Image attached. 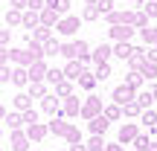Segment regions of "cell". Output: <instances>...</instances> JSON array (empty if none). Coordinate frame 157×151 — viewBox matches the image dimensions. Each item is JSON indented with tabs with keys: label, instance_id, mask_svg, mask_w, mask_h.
I'll use <instances>...</instances> for the list:
<instances>
[{
	"label": "cell",
	"instance_id": "9a60e30c",
	"mask_svg": "<svg viewBox=\"0 0 157 151\" xmlns=\"http://www.w3.org/2000/svg\"><path fill=\"white\" fill-rule=\"evenodd\" d=\"M140 122L148 128V134H157V111H151V108H146V111L140 113Z\"/></svg>",
	"mask_w": 157,
	"mask_h": 151
},
{
	"label": "cell",
	"instance_id": "83f0119b",
	"mask_svg": "<svg viewBox=\"0 0 157 151\" xmlns=\"http://www.w3.org/2000/svg\"><path fill=\"white\" fill-rule=\"evenodd\" d=\"M151 102H154V96H151V87H148V90H140V93H137V105H140L143 111H146V108H151Z\"/></svg>",
	"mask_w": 157,
	"mask_h": 151
},
{
	"label": "cell",
	"instance_id": "816d5d0a",
	"mask_svg": "<svg viewBox=\"0 0 157 151\" xmlns=\"http://www.w3.org/2000/svg\"><path fill=\"white\" fill-rule=\"evenodd\" d=\"M0 64H9V47H0Z\"/></svg>",
	"mask_w": 157,
	"mask_h": 151
},
{
	"label": "cell",
	"instance_id": "ee69618b",
	"mask_svg": "<svg viewBox=\"0 0 157 151\" xmlns=\"http://www.w3.org/2000/svg\"><path fill=\"white\" fill-rule=\"evenodd\" d=\"M21 116H23V125H32V122H38V111H35V108H29V111H23Z\"/></svg>",
	"mask_w": 157,
	"mask_h": 151
},
{
	"label": "cell",
	"instance_id": "e0dca14e",
	"mask_svg": "<svg viewBox=\"0 0 157 151\" xmlns=\"http://www.w3.org/2000/svg\"><path fill=\"white\" fill-rule=\"evenodd\" d=\"M50 38H52V29L50 26H35L32 32H29V41H38V44H47Z\"/></svg>",
	"mask_w": 157,
	"mask_h": 151
},
{
	"label": "cell",
	"instance_id": "6f0895ef",
	"mask_svg": "<svg viewBox=\"0 0 157 151\" xmlns=\"http://www.w3.org/2000/svg\"><path fill=\"white\" fill-rule=\"evenodd\" d=\"M151 96H154V102H157V84H151Z\"/></svg>",
	"mask_w": 157,
	"mask_h": 151
},
{
	"label": "cell",
	"instance_id": "f546056e",
	"mask_svg": "<svg viewBox=\"0 0 157 151\" xmlns=\"http://www.w3.org/2000/svg\"><path fill=\"white\" fill-rule=\"evenodd\" d=\"M29 96H32V99H44L47 96V84L44 81H32L29 84Z\"/></svg>",
	"mask_w": 157,
	"mask_h": 151
},
{
	"label": "cell",
	"instance_id": "e7e4bbea",
	"mask_svg": "<svg viewBox=\"0 0 157 151\" xmlns=\"http://www.w3.org/2000/svg\"><path fill=\"white\" fill-rule=\"evenodd\" d=\"M146 3H148V0H146Z\"/></svg>",
	"mask_w": 157,
	"mask_h": 151
},
{
	"label": "cell",
	"instance_id": "c3c4849f",
	"mask_svg": "<svg viewBox=\"0 0 157 151\" xmlns=\"http://www.w3.org/2000/svg\"><path fill=\"white\" fill-rule=\"evenodd\" d=\"M3 81H12V70H9V64H0V84Z\"/></svg>",
	"mask_w": 157,
	"mask_h": 151
},
{
	"label": "cell",
	"instance_id": "be15d7a7",
	"mask_svg": "<svg viewBox=\"0 0 157 151\" xmlns=\"http://www.w3.org/2000/svg\"><path fill=\"white\" fill-rule=\"evenodd\" d=\"M131 151H137V148H131Z\"/></svg>",
	"mask_w": 157,
	"mask_h": 151
},
{
	"label": "cell",
	"instance_id": "5bb4252c",
	"mask_svg": "<svg viewBox=\"0 0 157 151\" xmlns=\"http://www.w3.org/2000/svg\"><path fill=\"white\" fill-rule=\"evenodd\" d=\"M111 55H113V44H99V47H96L93 52H90V58H93L96 64H105V61H108Z\"/></svg>",
	"mask_w": 157,
	"mask_h": 151
},
{
	"label": "cell",
	"instance_id": "7bdbcfd3",
	"mask_svg": "<svg viewBox=\"0 0 157 151\" xmlns=\"http://www.w3.org/2000/svg\"><path fill=\"white\" fill-rule=\"evenodd\" d=\"M148 26V15H146V12H137V15H134V29H146Z\"/></svg>",
	"mask_w": 157,
	"mask_h": 151
},
{
	"label": "cell",
	"instance_id": "ac0fdd59",
	"mask_svg": "<svg viewBox=\"0 0 157 151\" xmlns=\"http://www.w3.org/2000/svg\"><path fill=\"white\" fill-rule=\"evenodd\" d=\"M47 128H50V134L64 137V134H67V128H70V122H64V116H52V122L47 125Z\"/></svg>",
	"mask_w": 157,
	"mask_h": 151
},
{
	"label": "cell",
	"instance_id": "4fadbf2b",
	"mask_svg": "<svg viewBox=\"0 0 157 151\" xmlns=\"http://www.w3.org/2000/svg\"><path fill=\"white\" fill-rule=\"evenodd\" d=\"M47 134H50V128H47L44 122H32V125H26V137H29V140H35V142H41Z\"/></svg>",
	"mask_w": 157,
	"mask_h": 151
},
{
	"label": "cell",
	"instance_id": "d590c367",
	"mask_svg": "<svg viewBox=\"0 0 157 151\" xmlns=\"http://www.w3.org/2000/svg\"><path fill=\"white\" fill-rule=\"evenodd\" d=\"M140 113H143V108L137 105V99L128 102V105H122V116H137V119H140Z\"/></svg>",
	"mask_w": 157,
	"mask_h": 151
},
{
	"label": "cell",
	"instance_id": "d6a6232c",
	"mask_svg": "<svg viewBox=\"0 0 157 151\" xmlns=\"http://www.w3.org/2000/svg\"><path fill=\"white\" fill-rule=\"evenodd\" d=\"M105 21L111 23V26H117V23H125V12H122V9H111V12L105 15Z\"/></svg>",
	"mask_w": 157,
	"mask_h": 151
},
{
	"label": "cell",
	"instance_id": "277c9868",
	"mask_svg": "<svg viewBox=\"0 0 157 151\" xmlns=\"http://www.w3.org/2000/svg\"><path fill=\"white\" fill-rule=\"evenodd\" d=\"M29 137H26V131L23 128H17V131H12L9 134V145H12V151H29Z\"/></svg>",
	"mask_w": 157,
	"mask_h": 151
},
{
	"label": "cell",
	"instance_id": "f6af8a7d",
	"mask_svg": "<svg viewBox=\"0 0 157 151\" xmlns=\"http://www.w3.org/2000/svg\"><path fill=\"white\" fill-rule=\"evenodd\" d=\"M143 12L148 15V21H151V17H157V0H148V3H143Z\"/></svg>",
	"mask_w": 157,
	"mask_h": 151
},
{
	"label": "cell",
	"instance_id": "11a10c76",
	"mask_svg": "<svg viewBox=\"0 0 157 151\" xmlns=\"http://www.w3.org/2000/svg\"><path fill=\"white\" fill-rule=\"evenodd\" d=\"M105 151H125V145H119V142H111V145H108Z\"/></svg>",
	"mask_w": 157,
	"mask_h": 151
},
{
	"label": "cell",
	"instance_id": "cb8c5ba5",
	"mask_svg": "<svg viewBox=\"0 0 157 151\" xmlns=\"http://www.w3.org/2000/svg\"><path fill=\"white\" fill-rule=\"evenodd\" d=\"M3 122L9 125V131H17V128L23 125V116H21V111H15V113H6V116H3Z\"/></svg>",
	"mask_w": 157,
	"mask_h": 151
},
{
	"label": "cell",
	"instance_id": "6da1fadb",
	"mask_svg": "<svg viewBox=\"0 0 157 151\" xmlns=\"http://www.w3.org/2000/svg\"><path fill=\"white\" fill-rule=\"evenodd\" d=\"M111 99H113V105H128V102H134L137 99V90L134 87H128V84H117L113 87V93H111Z\"/></svg>",
	"mask_w": 157,
	"mask_h": 151
},
{
	"label": "cell",
	"instance_id": "60d3db41",
	"mask_svg": "<svg viewBox=\"0 0 157 151\" xmlns=\"http://www.w3.org/2000/svg\"><path fill=\"white\" fill-rule=\"evenodd\" d=\"M56 52H61V44H58L56 38H50V41L44 44V55H56Z\"/></svg>",
	"mask_w": 157,
	"mask_h": 151
},
{
	"label": "cell",
	"instance_id": "94428289",
	"mask_svg": "<svg viewBox=\"0 0 157 151\" xmlns=\"http://www.w3.org/2000/svg\"><path fill=\"white\" fill-rule=\"evenodd\" d=\"M96 3H99V0H87V6H96Z\"/></svg>",
	"mask_w": 157,
	"mask_h": 151
},
{
	"label": "cell",
	"instance_id": "52a82bcc",
	"mask_svg": "<svg viewBox=\"0 0 157 151\" xmlns=\"http://www.w3.org/2000/svg\"><path fill=\"white\" fill-rule=\"evenodd\" d=\"M41 111L50 113V116H61V102L56 99V93H47L44 99H41Z\"/></svg>",
	"mask_w": 157,
	"mask_h": 151
},
{
	"label": "cell",
	"instance_id": "4316f807",
	"mask_svg": "<svg viewBox=\"0 0 157 151\" xmlns=\"http://www.w3.org/2000/svg\"><path fill=\"white\" fill-rule=\"evenodd\" d=\"M96 84H99V81H96V76H93V73H87V70H84V73L78 76V87H84V90H93Z\"/></svg>",
	"mask_w": 157,
	"mask_h": 151
},
{
	"label": "cell",
	"instance_id": "3957f363",
	"mask_svg": "<svg viewBox=\"0 0 157 151\" xmlns=\"http://www.w3.org/2000/svg\"><path fill=\"white\" fill-rule=\"evenodd\" d=\"M134 32H137V29L128 26V23H117V26L108 29V35H111L113 44H117V41H131V38H134Z\"/></svg>",
	"mask_w": 157,
	"mask_h": 151
},
{
	"label": "cell",
	"instance_id": "f1b7e54d",
	"mask_svg": "<svg viewBox=\"0 0 157 151\" xmlns=\"http://www.w3.org/2000/svg\"><path fill=\"white\" fill-rule=\"evenodd\" d=\"M56 96H61V99H67V96H73V84H70L67 78H61V81L56 84Z\"/></svg>",
	"mask_w": 157,
	"mask_h": 151
},
{
	"label": "cell",
	"instance_id": "03108f58",
	"mask_svg": "<svg viewBox=\"0 0 157 151\" xmlns=\"http://www.w3.org/2000/svg\"><path fill=\"white\" fill-rule=\"evenodd\" d=\"M0 151H3V148H0Z\"/></svg>",
	"mask_w": 157,
	"mask_h": 151
},
{
	"label": "cell",
	"instance_id": "d4e9b609",
	"mask_svg": "<svg viewBox=\"0 0 157 151\" xmlns=\"http://www.w3.org/2000/svg\"><path fill=\"white\" fill-rule=\"evenodd\" d=\"M140 35H143V41H146V47H157V26L140 29Z\"/></svg>",
	"mask_w": 157,
	"mask_h": 151
},
{
	"label": "cell",
	"instance_id": "7dc6e473",
	"mask_svg": "<svg viewBox=\"0 0 157 151\" xmlns=\"http://www.w3.org/2000/svg\"><path fill=\"white\" fill-rule=\"evenodd\" d=\"M96 9H99V15H108V12L113 9V0H99V3H96Z\"/></svg>",
	"mask_w": 157,
	"mask_h": 151
},
{
	"label": "cell",
	"instance_id": "ab89813d",
	"mask_svg": "<svg viewBox=\"0 0 157 151\" xmlns=\"http://www.w3.org/2000/svg\"><path fill=\"white\" fill-rule=\"evenodd\" d=\"M148 142H151V140H148V134H137V140L131 142V145H134L137 151H148Z\"/></svg>",
	"mask_w": 157,
	"mask_h": 151
},
{
	"label": "cell",
	"instance_id": "680465c9",
	"mask_svg": "<svg viewBox=\"0 0 157 151\" xmlns=\"http://www.w3.org/2000/svg\"><path fill=\"white\" fill-rule=\"evenodd\" d=\"M3 116H6V108H3V105H0V122H3Z\"/></svg>",
	"mask_w": 157,
	"mask_h": 151
},
{
	"label": "cell",
	"instance_id": "9c48e42d",
	"mask_svg": "<svg viewBox=\"0 0 157 151\" xmlns=\"http://www.w3.org/2000/svg\"><path fill=\"white\" fill-rule=\"evenodd\" d=\"M9 61L15 67H29L32 64V55H29V50H9Z\"/></svg>",
	"mask_w": 157,
	"mask_h": 151
},
{
	"label": "cell",
	"instance_id": "603a6c76",
	"mask_svg": "<svg viewBox=\"0 0 157 151\" xmlns=\"http://www.w3.org/2000/svg\"><path fill=\"white\" fill-rule=\"evenodd\" d=\"M44 6H47V9H56L61 17L70 12V0H44Z\"/></svg>",
	"mask_w": 157,
	"mask_h": 151
},
{
	"label": "cell",
	"instance_id": "e575fe53",
	"mask_svg": "<svg viewBox=\"0 0 157 151\" xmlns=\"http://www.w3.org/2000/svg\"><path fill=\"white\" fill-rule=\"evenodd\" d=\"M93 76H96V81H105V78H111V64H96V70H93Z\"/></svg>",
	"mask_w": 157,
	"mask_h": 151
},
{
	"label": "cell",
	"instance_id": "f5cc1de1",
	"mask_svg": "<svg viewBox=\"0 0 157 151\" xmlns=\"http://www.w3.org/2000/svg\"><path fill=\"white\" fill-rule=\"evenodd\" d=\"M9 6H12V9H26V0H9Z\"/></svg>",
	"mask_w": 157,
	"mask_h": 151
},
{
	"label": "cell",
	"instance_id": "8992f818",
	"mask_svg": "<svg viewBox=\"0 0 157 151\" xmlns=\"http://www.w3.org/2000/svg\"><path fill=\"white\" fill-rule=\"evenodd\" d=\"M137 134H140L137 122H122L119 125V145H131V142L137 140Z\"/></svg>",
	"mask_w": 157,
	"mask_h": 151
},
{
	"label": "cell",
	"instance_id": "6125c7cd",
	"mask_svg": "<svg viewBox=\"0 0 157 151\" xmlns=\"http://www.w3.org/2000/svg\"><path fill=\"white\" fill-rule=\"evenodd\" d=\"M0 137H3V125H0Z\"/></svg>",
	"mask_w": 157,
	"mask_h": 151
},
{
	"label": "cell",
	"instance_id": "f35d334b",
	"mask_svg": "<svg viewBox=\"0 0 157 151\" xmlns=\"http://www.w3.org/2000/svg\"><path fill=\"white\" fill-rule=\"evenodd\" d=\"M47 81H52V84H58V81H61V78H64V70H58V67H50V70H47Z\"/></svg>",
	"mask_w": 157,
	"mask_h": 151
},
{
	"label": "cell",
	"instance_id": "4dcf8cb0",
	"mask_svg": "<svg viewBox=\"0 0 157 151\" xmlns=\"http://www.w3.org/2000/svg\"><path fill=\"white\" fill-rule=\"evenodd\" d=\"M21 21H23V12H21V9H12V6H9V9H6V23H9V26H17Z\"/></svg>",
	"mask_w": 157,
	"mask_h": 151
},
{
	"label": "cell",
	"instance_id": "681fc988",
	"mask_svg": "<svg viewBox=\"0 0 157 151\" xmlns=\"http://www.w3.org/2000/svg\"><path fill=\"white\" fill-rule=\"evenodd\" d=\"M9 38H12V29H0V47H9Z\"/></svg>",
	"mask_w": 157,
	"mask_h": 151
},
{
	"label": "cell",
	"instance_id": "2e32d148",
	"mask_svg": "<svg viewBox=\"0 0 157 151\" xmlns=\"http://www.w3.org/2000/svg\"><path fill=\"white\" fill-rule=\"evenodd\" d=\"M113 55L122 58V61H128V58L134 55V47H131V41H117V44H113Z\"/></svg>",
	"mask_w": 157,
	"mask_h": 151
},
{
	"label": "cell",
	"instance_id": "bcb514c9",
	"mask_svg": "<svg viewBox=\"0 0 157 151\" xmlns=\"http://www.w3.org/2000/svg\"><path fill=\"white\" fill-rule=\"evenodd\" d=\"M96 17H99V9H96V6H87V9L82 12V21H96Z\"/></svg>",
	"mask_w": 157,
	"mask_h": 151
},
{
	"label": "cell",
	"instance_id": "db71d44e",
	"mask_svg": "<svg viewBox=\"0 0 157 151\" xmlns=\"http://www.w3.org/2000/svg\"><path fill=\"white\" fill-rule=\"evenodd\" d=\"M146 55H148V61H154V64H157V47H148Z\"/></svg>",
	"mask_w": 157,
	"mask_h": 151
},
{
	"label": "cell",
	"instance_id": "f907efd6",
	"mask_svg": "<svg viewBox=\"0 0 157 151\" xmlns=\"http://www.w3.org/2000/svg\"><path fill=\"white\" fill-rule=\"evenodd\" d=\"M26 9H32V12H41V9H44V0H26Z\"/></svg>",
	"mask_w": 157,
	"mask_h": 151
},
{
	"label": "cell",
	"instance_id": "44dd1931",
	"mask_svg": "<svg viewBox=\"0 0 157 151\" xmlns=\"http://www.w3.org/2000/svg\"><path fill=\"white\" fill-rule=\"evenodd\" d=\"M12 84H17V87L29 84V70L26 67H15V70H12Z\"/></svg>",
	"mask_w": 157,
	"mask_h": 151
},
{
	"label": "cell",
	"instance_id": "836d02e7",
	"mask_svg": "<svg viewBox=\"0 0 157 151\" xmlns=\"http://www.w3.org/2000/svg\"><path fill=\"white\" fill-rule=\"evenodd\" d=\"M105 148H108V142L102 140L99 134H93V137L87 140V151H105Z\"/></svg>",
	"mask_w": 157,
	"mask_h": 151
},
{
	"label": "cell",
	"instance_id": "5b68a950",
	"mask_svg": "<svg viewBox=\"0 0 157 151\" xmlns=\"http://www.w3.org/2000/svg\"><path fill=\"white\" fill-rule=\"evenodd\" d=\"M78 23H82V21H78L76 15H64L61 21L56 23V32H61V35H76V32H78Z\"/></svg>",
	"mask_w": 157,
	"mask_h": 151
},
{
	"label": "cell",
	"instance_id": "484cf974",
	"mask_svg": "<svg viewBox=\"0 0 157 151\" xmlns=\"http://www.w3.org/2000/svg\"><path fill=\"white\" fill-rule=\"evenodd\" d=\"M15 108H17V111H29V108H32V96H29V93H17L15 96Z\"/></svg>",
	"mask_w": 157,
	"mask_h": 151
},
{
	"label": "cell",
	"instance_id": "8fae6325",
	"mask_svg": "<svg viewBox=\"0 0 157 151\" xmlns=\"http://www.w3.org/2000/svg\"><path fill=\"white\" fill-rule=\"evenodd\" d=\"M84 73V64L78 61V58H73V61H67V67H64V78L67 81H78V76Z\"/></svg>",
	"mask_w": 157,
	"mask_h": 151
},
{
	"label": "cell",
	"instance_id": "ffe728a7",
	"mask_svg": "<svg viewBox=\"0 0 157 151\" xmlns=\"http://www.w3.org/2000/svg\"><path fill=\"white\" fill-rule=\"evenodd\" d=\"M21 26H23V29H35V26H41V17H38V12L26 9V12H23V21H21Z\"/></svg>",
	"mask_w": 157,
	"mask_h": 151
},
{
	"label": "cell",
	"instance_id": "d6986e66",
	"mask_svg": "<svg viewBox=\"0 0 157 151\" xmlns=\"http://www.w3.org/2000/svg\"><path fill=\"white\" fill-rule=\"evenodd\" d=\"M87 122H90V134H99V137L105 134V131H108V125H111L105 116H102V113H99V116H93V119H87Z\"/></svg>",
	"mask_w": 157,
	"mask_h": 151
},
{
	"label": "cell",
	"instance_id": "9f6ffc18",
	"mask_svg": "<svg viewBox=\"0 0 157 151\" xmlns=\"http://www.w3.org/2000/svg\"><path fill=\"white\" fill-rule=\"evenodd\" d=\"M70 151H87V145H82V142H78V145H70Z\"/></svg>",
	"mask_w": 157,
	"mask_h": 151
},
{
	"label": "cell",
	"instance_id": "7402d4cb",
	"mask_svg": "<svg viewBox=\"0 0 157 151\" xmlns=\"http://www.w3.org/2000/svg\"><path fill=\"white\" fill-rule=\"evenodd\" d=\"M102 116H105L108 122H117V119H122V108L119 105H105L102 108Z\"/></svg>",
	"mask_w": 157,
	"mask_h": 151
},
{
	"label": "cell",
	"instance_id": "b9f144b4",
	"mask_svg": "<svg viewBox=\"0 0 157 151\" xmlns=\"http://www.w3.org/2000/svg\"><path fill=\"white\" fill-rule=\"evenodd\" d=\"M61 55L67 58V61H73V58H76V41H70V44H61Z\"/></svg>",
	"mask_w": 157,
	"mask_h": 151
},
{
	"label": "cell",
	"instance_id": "7c38bea8",
	"mask_svg": "<svg viewBox=\"0 0 157 151\" xmlns=\"http://www.w3.org/2000/svg\"><path fill=\"white\" fill-rule=\"evenodd\" d=\"M38 17H41V26H50V29H56V23L61 21V15H58L56 9H47V6L38 12Z\"/></svg>",
	"mask_w": 157,
	"mask_h": 151
},
{
	"label": "cell",
	"instance_id": "ba28073f",
	"mask_svg": "<svg viewBox=\"0 0 157 151\" xmlns=\"http://www.w3.org/2000/svg\"><path fill=\"white\" fill-rule=\"evenodd\" d=\"M26 70H29V81H44V76H47V70H50V67H47V61L41 58V61H32Z\"/></svg>",
	"mask_w": 157,
	"mask_h": 151
},
{
	"label": "cell",
	"instance_id": "91938a15",
	"mask_svg": "<svg viewBox=\"0 0 157 151\" xmlns=\"http://www.w3.org/2000/svg\"><path fill=\"white\" fill-rule=\"evenodd\" d=\"M131 3H137V6H143V3H146V0H131Z\"/></svg>",
	"mask_w": 157,
	"mask_h": 151
},
{
	"label": "cell",
	"instance_id": "1f68e13d",
	"mask_svg": "<svg viewBox=\"0 0 157 151\" xmlns=\"http://www.w3.org/2000/svg\"><path fill=\"white\" fill-rule=\"evenodd\" d=\"M143 81H146V78H143V73H140V70H131V73L125 76V84H128V87H134V90L140 87Z\"/></svg>",
	"mask_w": 157,
	"mask_h": 151
},
{
	"label": "cell",
	"instance_id": "30bf717a",
	"mask_svg": "<svg viewBox=\"0 0 157 151\" xmlns=\"http://www.w3.org/2000/svg\"><path fill=\"white\" fill-rule=\"evenodd\" d=\"M82 113V102H78V96H67L61 105V116H78Z\"/></svg>",
	"mask_w": 157,
	"mask_h": 151
},
{
	"label": "cell",
	"instance_id": "7a4b0ae2",
	"mask_svg": "<svg viewBox=\"0 0 157 151\" xmlns=\"http://www.w3.org/2000/svg\"><path fill=\"white\" fill-rule=\"evenodd\" d=\"M102 108H105V105H102L99 96H87V99L82 102V116L84 119H93V116H99V113H102Z\"/></svg>",
	"mask_w": 157,
	"mask_h": 151
},
{
	"label": "cell",
	"instance_id": "74e56055",
	"mask_svg": "<svg viewBox=\"0 0 157 151\" xmlns=\"http://www.w3.org/2000/svg\"><path fill=\"white\" fill-rule=\"evenodd\" d=\"M140 73H143V78L154 81V76H157V64H154V61H146V64L140 67Z\"/></svg>",
	"mask_w": 157,
	"mask_h": 151
},
{
	"label": "cell",
	"instance_id": "8d00e7d4",
	"mask_svg": "<svg viewBox=\"0 0 157 151\" xmlns=\"http://www.w3.org/2000/svg\"><path fill=\"white\" fill-rule=\"evenodd\" d=\"M64 140H67L70 145H78V142H82V131H78L76 125H70V128H67V134H64Z\"/></svg>",
	"mask_w": 157,
	"mask_h": 151
}]
</instances>
